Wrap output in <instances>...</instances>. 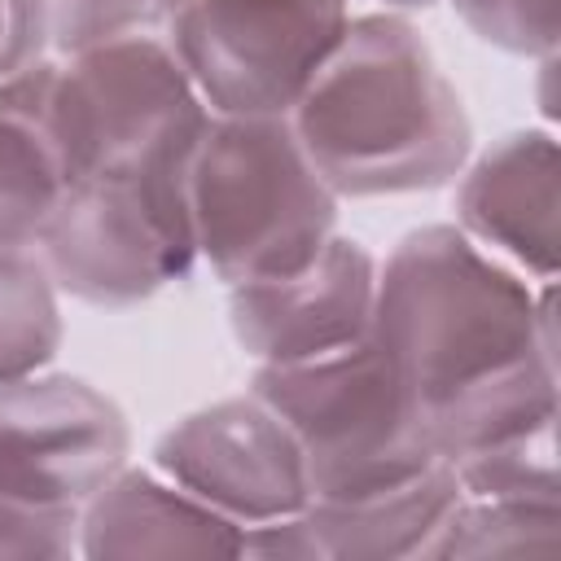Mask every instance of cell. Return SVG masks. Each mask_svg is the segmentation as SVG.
<instances>
[{"label":"cell","instance_id":"cell-13","mask_svg":"<svg viewBox=\"0 0 561 561\" xmlns=\"http://www.w3.org/2000/svg\"><path fill=\"white\" fill-rule=\"evenodd\" d=\"M465 500L460 478L447 460H434L408 482L346 495V500H311L302 508L320 561H399L430 557L443 535L451 508Z\"/></svg>","mask_w":561,"mask_h":561},{"label":"cell","instance_id":"cell-14","mask_svg":"<svg viewBox=\"0 0 561 561\" xmlns=\"http://www.w3.org/2000/svg\"><path fill=\"white\" fill-rule=\"evenodd\" d=\"M57 57L0 79V245H35L53 215L66 167L53 136Z\"/></svg>","mask_w":561,"mask_h":561},{"label":"cell","instance_id":"cell-10","mask_svg":"<svg viewBox=\"0 0 561 561\" xmlns=\"http://www.w3.org/2000/svg\"><path fill=\"white\" fill-rule=\"evenodd\" d=\"M377 254L333 232L298 272L228 285V329L254 364H298L355 346L373 329Z\"/></svg>","mask_w":561,"mask_h":561},{"label":"cell","instance_id":"cell-15","mask_svg":"<svg viewBox=\"0 0 561 561\" xmlns=\"http://www.w3.org/2000/svg\"><path fill=\"white\" fill-rule=\"evenodd\" d=\"M61 342V289L39 250L0 245V381L53 368Z\"/></svg>","mask_w":561,"mask_h":561},{"label":"cell","instance_id":"cell-5","mask_svg":"<svg viewBox=\"0 0 561 561\" xmlns=\"http://www.w3.org/2000/svg\"><path fill=\"white\" fill-rule=\"evenodd\" d=\"M250 390L298 434L311 500L381 491L438 460L412 390L373 337L298 364H259Z\"/></svg>","mask_w":561,"mask_h":561},{"label":"cell","instance_id":"cell-11","mask_svg":"<svg viewBox=\"0 0 561 561\" xmlns=\"http://www.w3.org/2000/svg\"><path fill=\"white\" fill-rule=\"evenodd\" d=\"M456 228L530 280H557V136L522 127L456 175Z\"/></svg>","mask_w":561,"mask_h":561},{"label":"cell","instance_id":"cell-2","mask_svg":"<svg viewBox=\"0 0 561 561\" xmlns=\"http://www.w3.org/2000/svg\"><path fill=\"white\" fill-rule=\"evenodd\" d=\"M337 202L430 193L473 158V123L408 13H351L320 75L289 110Z\"/></svg>","mask_w":561,"mask_h":561},{"label":"cell","instance_id":"cell-16","mask_svg":"<svg viewBox=\"0 0 561 561\" xmlns=\"http://www.w3.org/2000/svg\"><path fill=\"white\" fill-rule=\"evenodd\" d=\"M561 548V500L465 495L430 557H548Z\"/></svg>","mask_w":561,"mask_h":561},{"label":"cell","instance_id":"cell-7","mask_svg":"<svg viewBox=\"0 0 561 561\" xmlns=\"http://www.w3.org/2000/svg\"><path fill=\"white\" fill-rule=\"evenodd\" d=\"M351 26V0H184L171 48L210 114L289 118Z\"/></svg>","mask_w":561,"mask_h":561},{"label":"cell","instance_id":"cell-1","mask_svg":"<svg viewBox=\"0 0 561 561\" xmlns=\"http://www.w3.org/2000/svg\"><path fill=\"white\" fill-rule=\"evenodd\" d=\"M557 280H530L456 224L377 259L368 337L412 390L438 460L557 421Z\"/></svg>","mask_w":561,"mask_h":561},{"label":"cell","instance_id":"cell-20","mask_svg":"<svg viewBox=\"0 0 561 561\" xmlns=\"http://www.w3.org/2000/svg\"><path fill=\"white\" fill-rule=\"evenodd\" d=\"M79 557V508H35L0 495V561Z\"/></svg>","mask_w":561,"mask_h":561},{"label":"cell","instance_id":"cell-18","mask_svg":"<svg viewBox=\"0 0 561 561\" xmlns=\"http://www.w3.org/2000/svg\"><path fill=\"white\" fill-rule=\"evenodd\" d=\"M184 0H53L48 53L75 57L123 39H171Z\"/></svg>","mask_w":561,"mask_h":561},{"label":"cell","instance_id":"cell-6","mask_svg":"<svg viewBox=\"0 0 561 561\" xmlns=\"http://www.w3.org/2000/svg\"><path fill=\"white\" fill-rule=\"evenodd\" d=\"M35 250L61 294L127 311L197 267L188 184L149 180H66Z\"/></svg>","mask_w":561,"mask_h":561},{"label":"cell","instance_id":"cell-17","mask_svg":"<svg viewBox=\"0 0 561 561\" xmlns=\"http://www.w3.org/2000/svg\"><path fill=\"white\" fill-rule=\"evenodd\" d=\"M465 495H526V500H561V456H557V421H543L504 443L478 447L451 460Z\"/></svg>","mask_w":561,"mask_h":561},{"label":"cell","instance_id":"cell-3","mask_svg":"<svg viewBox=\"0 0 561 561\" xmlns=\"http://www.w3.org/2000/svg\"><path fill=\"white\" fill-rule=\"evenodd\" d=\"M337 206L289 118L215 114L188 162L197 263L224 285L311 263L337 232Z\"/></svg>","mask_w":561,"mask_h":561},{"label":"cell","instance_id":"cell-4","mask_svg":"<svg viewBox=\"0 0 561 561\" xmlns=\"http://www.w3.org/2000/svg\"><path fill=\"white\" fill-rule=\"evenodd\" d=\"M210 118L171 39H123L57 57L53 136L66 180L188 184Z\"/></svg>","mask_w":561,"mask_h":561},{"label":"cell","instance_id":"cell-21","mask_svg":"<svg viewBox=\"0 0 561 561\" xmlns=\"http://www.w3.org/2000/svg\"><path fill=\"white\" fill-rule=\"evenodd\" d=\"M48 4L53 0H0V79L48 57Z\"/></svg>","mask_w":561,"mask_h":561},{"label":"cell","instance_id":"cell-19","mask_svg":"<svg viewBox=\"0 0 561 561\" xmlns=\"http://www.w3.org/2000/svg\"><path fill=\"white\" fill-rule=\"evenodd\" d=\"M456 18L491 48L513 57H548L561 35V0H451Z\"/></svg>","mask_w":561,"mask_h":561},{"label":"cell","instance_id":"cell-22","mask_svg":"<svg viewBox=\"0 0 561 561\" xmlns=\"http://www.w3.org/2000/svg\"><path fill=\"white\" fill-rule=\"evenodd\" d=\"M390 13H416V9H434V4H443V0H381Z\"/></svg>","mask_w":561,"mask_h":561},{"label":"cell","instance_id":"cell-8","mask_svg":"<svg viewBox=\"0 0 561 561\" xmlns=\"http://www.w3.org/2000/svg\"><path fill=\"white\" fill-rule=\"evenodd\" d=\"M127 456V412L101 386L48 368L0 381V495L83 508Z\"/></svg>","mask_w":561,"mask_h":561},{"label":"cell","instance_id":"cell-9","mask_svg":"<svg viewBox=\"0 0 561 561\" xmlns=\"http://www.w3.org/2000/svg\"><path fill=\"white\" fill-rule=\"evenodd\" d=\"M153 469L232 517L241 530L311 504L302 443L254 390L180 416L153 443Z\"/></svg>","mask_w":561,"mask_h":561},{"label":"cell","instance_id":"cell-12","mask_svg":"<svg viewBox=\"0 0 561 561\" xmlns=\"http://www.w3.org/2000/svg\"><path fill=\"white\" fill-rule=\"evenodd\" d=\"M79 557H245V530L167 473L127 460L79 508Z\"/></svg>","mask_w":561,"mask_h":561}]
</instances>
